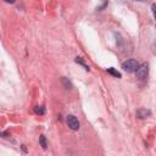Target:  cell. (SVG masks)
I'll use <instances>...</instances> for the list:
<instances>
[{"label":"cell","instance_id":"cell-9","mask_svg":"<svg viewBox=\"0 0 156 156\" xmlns=\"http://www.w3.org/2000/svg\"><path fill=\"white\" fill-rule=\"evenodd\" d=\"M62 82H63V84H65L66 89H71V88H72L71 83H70V82H67V80H66V78H63V80H62Z\"/></svg>","mask_w":156,"mask_h":156},{"label":"cell","instance_id":"cell-2","mask_svg":"<svg viewBox=\"0 0 156 156\" xmlns=\"http://www.w3.org/2000/svg\"><path fill=\"white\" fill-rule=\"evenodd\" d=\"M138 66H139V65H138L137 60H134V59H129V60H127V61H124V62L122 63V68H123L126 72H128V73L135 72V70H137Z\"/></svg>","mask_w":156,"mask_h":156},{"label":"cell","instance_id":"cell-11","mask_svg":"<svg viewBox=\"0 0 156 156\" xmlns=\"http://www.w3.org/2000/svg\"><path fill=\"white\" fill-rule=\"evenodd\" d=\"M137 2H144V0H137Z\"/></svg>","mask_w":156,"mask_h":156},{"label":"cell","instance_id":"cell-1","mask_svg":"<svg viewBox=\"0 0 156 156\" xmlns=\"http://www.w3.org/2000/svg\"><path fill=\"white\" fill-rule=\"evenodd\" d=\"M135 73H137L138 80H145V78L148 77V74H149V65L148 63H141L140 66L137 67Z\"/></svg>","mask_w":156,"mask_h":156},{"label":"cell","instance_id":"cell-3","mask_svg":"<svg viewBox=\"0 0 156 156\" xmlns=\"http://www.w3.org/2000/svg\"><path fill=\"white\" fill-rule=\"evenodd\" d=\"M66 122H67V126L72 129V131H78L81 127L80 124V121H78L73 115H68L67 118H66Z\"/></svg>","mask_w":156,"mask_h":156},{"label":"cell","instance_id":"cell-4","mask_svg":"<svg viewBox=\"0 0 156 156\" xmlns=\"http://www.w3.org/2000/svg\"><path fill=\"white\" fill-rule=\"evenodd\" d=\"M150 110H146V109H140V110H138L137 111V117L138 118H140V120H143V118H146L148 116H150Z\"/></svg>","mask_w":156,"mask_h":156},{"label":"cell","instance_id":"cell-8","mask_svg":"<svg viewBox=\"0 0 156 156\" xmlns=\"http://www.w3.org/2000/svg\"><path fill=\"white\" fill-rule=\"evenodd\" d=\"M76 62H77V63H80V65H82V66H84V67H86V70H89V67L86 65V62H84L81 57H77V59H76Z\"/></svg>","mask_w":156,"mask_h":156},{"label":"cell","instance_id":"cell-6","mask_svg":"<svg viewBox=\"0 0 156 156\" xmlns=\"http://www.w3.org/2000/svg\"><path fill=\"white\" fill-rule=\"evenodd\" d=\"M39 143H40V145H42V148H43L44 150L48 148V143H46V139H45V137H44V135H40V138H39Z\"/></svg>","mask_w":156,"mask_h":156},{"label":"cell","instance_id":"cell-7","mask_svg":"<svg viewBox=\"0 0 156 156\" xmlns=\"http://www.w3.org/2000/svg\"><path fill=\"white\" fill-rule=\"evenodd\" d=\"M34 112H36L37 115H44V114H45V109H44L43 106H36V107H34Z\"/></svg>","mask_w":156,"mask_h":156},{"label":"cell","instance_id":"cell-10","mask_svg":"<svg viewBox=\"0 0 156 156\" xmlns=\"http://www.w3.org/2000/svg\"><path fill=\"white\" fill-rule=\"evenodd\" d=\"M4 2H5V3H8V4H14V3L16 2V0H4Z\"/></svg>","mask_w":156,"mask_h":156},{"label":"cell","instance_id":"cell-5","mask_svg":"<svg viewBox=\"0 0 156 156\" xmlns=\"http://www.w3.org/2000/svg\"><path fill=\"white\" fill-rule=\"evenodd\" d=\"M107 72L110 73V74H112L114 77H117V78H121V73L118 72V71H116L114 67H110V68H107Z\"/></svg>","mask_w":156,"mask_h":156}]
</instances>
